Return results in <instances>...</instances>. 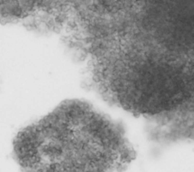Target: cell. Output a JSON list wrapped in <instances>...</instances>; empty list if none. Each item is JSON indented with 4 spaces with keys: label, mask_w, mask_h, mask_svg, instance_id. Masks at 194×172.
Here are the masks:
<instances>
[{
    "label": "cell",
    "mask_w": 194,
    "mask_h": 172,
    "mask_svg": "<svg viewBox=\"0 0 194 172\" xmlns=\"http://www.w3.org/2000/svg\"><path fill=\"white\" fill-rule=\"evenodd\" d=\"M16 162L25 171H108L127 158L121 127L91 103L66 99L18 131Z\"/></svg>",
    "instance_id": "6da1fadb"
}]
</instances>
